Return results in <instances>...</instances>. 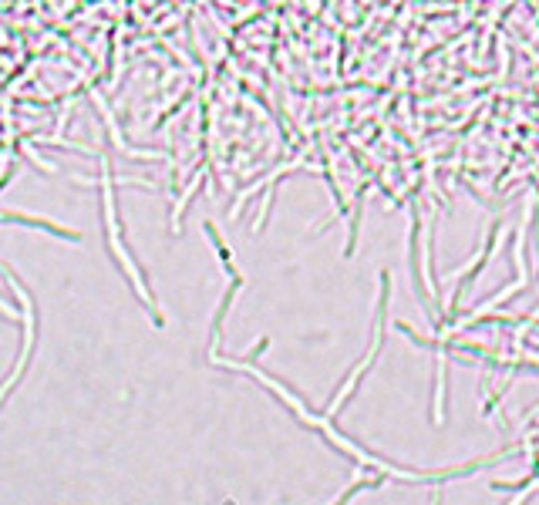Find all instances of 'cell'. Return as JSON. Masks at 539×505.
<instances>
[{
	"mask_svg": "<svg viewBox=\"0 0 539 505\" xmlns=\"http://www.w3.org/2000/svg\"><path fill=\"white\" fill-rule=\"evenodd\" d=\"M0 223H14V226H35V230L55 233V236H65V240H78V233H75V230H65V226L51 223V219L27 216V213H14V209H0Z\"/></svg>",
	"mask_w": 539,
	"mask_h": 505,
	"instance_id": "cell-1",
	"label": "cell"
}]
</instances>
